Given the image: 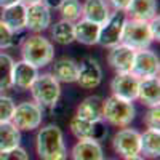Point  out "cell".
Returning <instances> with one entry per match:
<instances>
[{
  "label": "cell",
  "instance_id": "obj_19",
  "mask_svg": "<svg viewBox=\"0 0 160 160\" xmlns=\"http://www.w3.org/2000/svg\"><path fill=\"white\" fill-rule=\"evenodd\" d=\"M99 28L101 26L96 22H91L85 18H80L77 22H74V38L75 42L91 47L98 43L99 37Z\"/></svg>",
  "mask_w": 160,
  "mask_h": 160
},
{
  "label": "cell",
  "instance_id": "obj_5",
  "mask_svg": "<svg viewBox=\"0 0 160 160\" xmlns=\"http://www.w3.org/2000/svg\"><path fill=\"white\" fill-rule=\"evenodd\" d=\"M152 35L149 32V24L144 21H136L127 18L123 31H122V40L120 43L130 47L131 50H148L152 45Z\"/></svg>",
  "mask_w": 160,
  "mask_h": 160
},
{
  "label": "cell",
  "instance_id": "obj_27",
  "mask_svg": "<svg viewBox=\"0 0 160 160\" xmlns=\"http://www.w3.org/2000/svg\"><path fill=\"white\" fill-rule=\"evenodd\" d=\"M13 66L15 59L8 53H0V91L10 90L13 87Z\"/></svg>",
  "mask_w": 160,
  "mask_h": 160
},
{
  "label": "cell",
  "instance_id": "obj_17",
  "mask_svg": "<svg viewBox=\"0 0 160 160\" xmlns=\"http://www.w3.org/2000/svg\"><path fill=\"white\" fill-rule=\"evenodd\" d=\"M111 7L108 0H85L82 3V18L96 22V24H104L111 16Z\"/></svg>",
  "mask_w": 160,
  "mask_h": 160
},
{
  "label": "cell",
  "instance_id": "obj_23",
  "mask_svg": "<svg viewBox=\"0 0 160 160\" xmlns=\"http://www.w3.org/2000/svg\"><path fill=\"white\" fill-rule=\"evenodd\" d=\"M102 102L104 99L101 96H88L85 98L77 108V117L85 118V120H102Z\"/></svg>",
  "mask_w": 160,
  "mask_h": 160
},
{
  "label": "cell",
  "instance_id": "obj_20",
  "mask_svg": "<svg viewBox=\"0 0 160 160\" xmlns=\"http://www.w3.org/2000/svg\"><path fill=\"white\" fill-rule=\"evenodd\" d=\"M38 75V69L35 66L26 62V61H18L13 66V87H16L19 90H29L32 82Z\"/></svg>",
  "mask_w": 160,
  "mask_h": 160
},
{
  "label": "cell",
  "instance_id": "obj_8",
  "mask_svg": "<svg viewBox=\"0 0 160 160\" xmlns=\"http://www.w3.org/2000/svg\"><path fill=\"white\" fill-rule=\"evenodd\" d=\"M71 131L77 139H91V141H102L108 136V128H106L104 120H85L80 117H72L69 122Z\"/></svg>",
  "mask_w": 160,
  "mask_h": 160
},
{
  "label": "cell",
  "instance_id": "obj_1",
  "mask_svg": "<svg viewBox=\"0 0 160 160\" xmlns=\"http://www.w3.org/2000/svg\"><path fill=\"white\" fill-rule=\"evenodd\" d=\"M35 149L40 160H68V148L58 125H45L35 138Z\"/></svg>",
  "mask_w": 160,
  "mask_h": 160
},
{
  "label": "cell",
  "instance_id": "obj_21",
  "mask_svg": "<svg viewBox=\"0 0 160 160\" xmlns=\"http://www.w3.org/2000/svg\"><path fill=\"white\" fill-rule=\"evenodd\" d=\"M72 160H104V152L98 141L78 139L71 151Z\"/></svg>",
  "mask_w": 160,
  "mask_h": 160
},
{
  "label": "cell",
  "instance_id": "obj_15",
  "mask_svg": "<svg viewBox=\"0 0 160 160\" xmlns=\"http://www.w3.org/2000/svg\"><path fill=\"white\" fill-rule=\"evenodd\" d=\"M0 21H2L11 32H15V34L24 32L26 31V5L18 2L11 7L2 8Z\"/></svg>",
  "mask_w": 160,
  "mask_h": 160
},
{
  "label": "cell",
  "instance_id": "obj_6",
  "mask_svg": "<svg viewBox=\"0 0 160 160\" xmlns=\"http://www.w3.org/2000/svg\"><path fill=\"white\" fill-rule=\"evenodd\" d=\"M42 120H43V109L34 101H24L15 106L10 122L19 131H32L42 125Z\"/></svg>",
  "mask_w": 160,
  "mask_h": 160
},
{
  "label": "cell",
  "instance_id": "obj_26",
  "mask_svg": "<svg viewBox=\"0 0 160 160\" xmlns=\"http://www.w3.org/2000/svg\"><path fill=\"white\" fill-rule=\"evenodd\" d=\"M21 142V131L11 122H0V151L16 148Z\"/></svg>",
  "mask_w": 160,
  "mask_h": 160
},
{
  "label": "cell",
  "instance_id": "obj_29",
  "mask_svg": "<svg viewBox=\"0 0 160 160\" xmlns=\"http://www.w3.org/2000/svg\"><path fill=\"white\" fill-rule=\"evenodd\" d=\"M21 34H22V32H19V34L11 32L7 26L0 21V50H7V48L15 47L16 42H18V37H19Z\"/></svg>",
  "mask_w": 160,
  "mask_h": 160
},
{
  "label": "cell",
  "instance_id": "obj_2",
  "mask_svg": "<svg viewBox=\"0 0 160 160\" xmlns=\"http://www.w3.org/2000/svg\"><path fill=\"white\" fill-rule=\"evenodd\" d=\"M21 58L22 61L35 66L37 69L45 68L55 59V47L48 38L40 34H32L24 37L21 43Z\"/></svg>",
  "mask_w": 160,
  "mask_h": 160
},
{
  "label": "cell",
  "instance_id": "obj_34",
  "mask_svg": "<svg viewBox=\"0 0 160 160\" xmlns=\"http://www.w3.org/2000/svg\"><path fill=\"white\" fill-rule=\"evenodd\" d=\"M108 3H109V7L114 8V11H125L130 0H108Z\"/></svg>",
  "mask_w": 160,
  "mask_h": 160
},
{
  "label": "cell",
  "instance_id": "obj_9",
  "mask_svg": "<svg viewBox=\"0 0 160 160\" xmlns=\"http://www.w3.org/2000/svg\"><path fill=\"white\" fill-rule=\"evenodd\" d=\"M158 69H160V61L157 53L152 50H139L135 51V59L131 66V74L136 78H151V77H158Z\"/></svg>",
  "mask_w": 160,
  "mask_h": 160
},
{
  "label": "cell",
  "instance_id": "obj_28",
  "mask_svg": "<svg viewBox=\"0 0 160 160\" xmlns=\"http://www.w3.org/2000/svg\"><path fill=\"white\" fill-rule=\"evenodd\" d=\"M59 15L61 19L64 21L77 22L82 18V3H80V0H64V3L59 7Z\"/></svg>",
  "mask_w": 160,
  "mask_h": 160
},
{
  "label": "cell",
  "instance_id": "obj_32",
  "mask_svg": "<svg viewBox=\"0 0 160 160\" xmlns=\"http://www.w3.org/2000/svg\"><path fill=\"white\" fill-rule=\"evenodd\" d=\"M144 123L149 130H158V127H160V109H158V106H154V108L148 109V112L144 114Z\"/></svg>",
  "mask_w": 160,
  "mask_h": 160
},
{
  "label": "cell",
  "instance_id": "obj_31",
  "mask_svg": "<svg viewBox=\"0 0 160 160\" xmlns=\"http://www.w3.org/2000/svg\"><path fill=\"white\" fill-rule=\"evenodd\" d=\"M0 160H29V155L21 146L11 148L7 151H0Z\"/></svg>",
  "mask_w": 160,
  "mask_h": 160
},
{
  "label": "cell",
  "instance_id": "obj_18",
  "mask_svg": "<svg viewBox=\"0 0 160 160\" xmlns=\"http://www.w3.org/2000/svg\"><path fill=\"white\" fill-rule=\"evenodd\" d=\"M53 69L51 75L55 77L59 83H74L77 80V72H78V62L74 61L72 58L62 56L58 59H53Z\"/></svg>",
  "mask_w": 160,
  "mask_h": 160
},
{
  "label": "cell",
  "instance_id": "obj_12",
  "mask_svg": "<svg viewBox=\"0 0 160 160\" xmlns=\"http://www.w3.org/2000/svg\"><path fill=\"white\" fill-rule=\"evenodd\" d=\"M102 82V69L95 58H85L78 64V72L75 83L83 90H95Z\"/></svg>",
  "mask_w": 160,
  "mask_h": 160
},
{
  "label": "cell",
  "instance_id": "obj_24",
  "mask_svg": "<svg viewBox=\"0 0 160 160\" xmlns=\"http://www.w3.org/2000/svg\"><path fill=\"white\" fill-rule=\"evenodd\" d=\"M139 154L144 158H157L160 155V131L158 130H146L141 133V148Z\"/></svg>",
  "mask_w": 160,
  "mask_h": 160
},
{
  "label": "cell",
  "instance_id": "obj_13",
  "mask_svg": "<svg viewBox=\"0 0 160 160\" xmlns=\"http://www.w3.org/2000/svg\"><path fill=\"white\" fill-rule=\"evenodd\" d=\"M138 85L139 78H136L131 72L115 74V77L111 82V91L114 96L133 102L138 99Z\"/></svg>",
  "mask_w": 160,
  "mask_h": 160
},
{
  "label": "cell",
  "instance_id": "obj_3",
  "mask_svg": "<svg viewBox=\"0 0 160 160\" xmlns=\"http://www.w3.org/2000/svg\"><path fill=\"white\" fill-rule=\"evenodd\" d=\"M29 91L35 104L42 109H51L61 98V83L51 74H38Z\"/></svg>",
  "mask_w": 160,
  "mask_h": 160
},
{
  "label": "cell",
  "instance_id": "obj_11",
  "mask_svg": "<svg viewBox=\"0 0 160 160\" xmlns=\"http://www.w3.org/2000/svg\"><path fill=\"white\" fill-rule=\"evenodd\" d=\"M51 26V13L42 3L35 2L26 5V31L32 34H40Z\"/></svg>",
  "mask_w": 160,
  "mask_h": 160
},
{
  "label": "cell",
  "instance_id": "obj_7",
  "mask_svg": "<svg viewBox=\"0 0 160 160\" xmlns=\"http://www.w3.org/2000/svg\"><path fill=\"white\" fill-rule=\"evenodd\" d=\"M125 21H127L125 11H112L108 21L101 24L99 28L98 43L104 48H112L118 45L120 40H122V31H123Z\"/></svg>",
  "mask_w": 160,
  "mask_h": 160
},
{
  "label": "cell",
  "instance_id": "obj_4",
  "mask_svg": "<svg viewBox=\"0 0 160 160\" xmlns=\"http://www.w3.org/2000/svg\"><path fill=\"white\" fill-rule=\"evenodd\" d=\"M135 106L130 101L120 99L114 95L106 98L102 102V120L117 128L128 127L135 118Z\"/></svg>",
  "mask_w": 160,
  "mask_h": 160
},
{
  "label": "cell",
  "instance_id": "obj_25",
  "mask_svg": "<svg viewBox=\"0 0 160 160\" xmlns=\"http://www.w3.org/2000/svg\"><path fill=\"white\" fill-rule=\"evenodd\" d=\"M50 34H51V38L55 40V43L58 45H71L72 42H75L74 38V22H69V21H58L51 26L50 29Z\"/></svg>",
  "mask_w": 160,
  "mask_h": 160
},
{
  "label": "cell",
  "instance_id": "obj_16",
  "mask_svg": "<svg viewBox=\"0 0 160 160\" xmlns=\"http://www.w3.org/2000/svg\"><path fill=\"white\" fill-rule=\"evenodd\" d=\"M125 15L130 19L149 22L157 16V0H130Z\"/></svg>",
  "mask_w": 160,
  "mask_h": 160
},
{
  "label": "cell",
  "instance_id": "obj_14",
  "mask_svg": "<svg viewBox=\"0 0 160 160\" xmlns=\"http://www.w3.org/2000/svg\"><path fill=\"white\" fill-rule=\"evenodd\" d=\"M133 59H135V50L130 47L118 43L112 48H109L108 53V62L115 71V74H123V72H131Z\"/></svg>",
  "mask_w": 160,
  "mask_h": 160
},
{
  "label": "cell",
  "instance_id": "obj_10",
  "mask_svg": "<svg viewBox=\"0 0 160 160\" xmlns=\"http://www.w3.org/2000/svg\"><path fill=\"white\" fill-rule=\"evenodd\" d=\"M112 148L120 157H131L138 155L141 148V133L133 128L118 130L112 138Z\"/></svg>",
  "mask_w": 160,
  "mask_h": 160
},
{
  "label": "cell",
  "instance_id": "obj_22",
  "mask_svg": "<svg viewBox=\"0 0 160 160\" xmlns=\"http://www.w3.org/2000/svg\"><path fill=\"white\" fill-rule=\"evenodd\" d=\"M138 99L144 106H148V108H154V106L160 104V82H158V77H151V78L139 80Z\"/></svg>",
  "mask_w": 160,
  "mask_h": 160
},
{
  "label": "cell",
  "instance_id": "obj_37",
  "mask_svg": "<svg viewBox=\"0 0 160 160\" xmlns=\"http://www.w3.org/2000/svg\"><path fill=\"white\" fill-rule=\"evenodd\" d=\"M123 160H146L141 154H138V155H131V157H125Z\"/></svg>",
  "mask_w": 160,
  "mask_h": 160
},
{
  "label": "cell",
  "instance_id": "obj_36",
  "mask_svg": "<svg viewBox=\"0 0 160 160\" xmlns=\"http://www.w3.org/2000/svg\"><path fill=\"white\" fill-rule=\"evenodd\" d=\"M19 0H0V8H7V7H11V5H15L18 3Z\"/></svg>",
  "mask_w": 160,
  "mask_h": 160
},
{
  "label": "cell",
  "instance_id": "obj_35",
  "mask_svg": "<svg viewBox=\"0 0 160 160\" xmlns=\"http://www.w3.org/2000/svg\"><path fill=\"white\" fill-rule=\"evenodd\" d=\"M42 3L48 10H59V7L64 3V0H42Z\"/></svg>",
  "mask_w": 160,
  "mask_h": 160
},
{
  "label": "cell",
  "instance_id": "obj_33",
  "mask_svg": "<svg viewBox=\"0 0 160 160\" xmlns=\"http://www.w3.org/2000/svg\"><path fill=\"white\" fill-rule=\"evenodd\" d=\"M148 24H149V32L152 35V40H157L158 42V38H160V18H158V15L155 18H152Z\"/></svg>",
  "mask_w": 160,
  "mask_h": 160
},
{
  "label": "cell",
  "instance_id": "obj_38",
  "mask_svg": "<svg viewBox=\"0 0 160 160\" xmlns=\"http://www.w3.org/2000/svg\"><path fill=\"white\" fill-rule=\"evenodd\" d=\"M21 3L24 5H31V3H35V2H42V0H19Z\"/></svg>",
  "mask_w": 160,
  "mask_h": 160
},
{
  "label": "cell",
  "instance_id": "obj_30",
  "mask_svg": "<svg viewBox=\"0 0 160 160\" xmlns=\"http://www.w3.org/2000/svg\"><path fill=\"white\" fill-rule=\"evenodd\" d=\"M15 101L7 95H0V122H10L13 111H15Z\"/></svg>",
  "mask_w": 160,
  "mask_h": 160
}]
</instances>
